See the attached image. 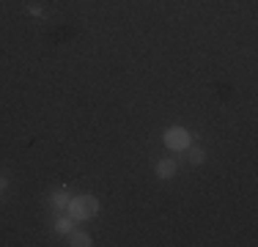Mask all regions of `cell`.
I'll list each match as a JSON object with an SVG mask.
<instances>
[{"instance_id":"obj_1","label":"cell","mask_w":258,"mask_h":247,"mask_svg":"<svg viewBox=\"0 0 258 247\" xmlns=\"http://www.w3.org/2000/svg\"><path fill=\"white\" fill-rule=\"evenodd\" d=\"M96 212H99V198L96 195H72L69 206H66V214H69L75 222L96 217Z\"/></svg>"},{"instance_id":"obj_2","label":"cell","mask_w":258,"mask_h":247,"mask_svg":"<svg viewBox=\"0 0 258 247\" xmlns=\"http://www.w3.org/2000/svg\"><path fill=\"white\" fill-rule=\"evenodd\" d=\"M162 140L170 151H187L189 148V132L184 127H168L162 135Z\"/></svg>"},{"instance_id":"obj_3","label":"cell","mask_w":258,"mask_h":247,"mask_svg":"<svg viewBox=\"0 0 258 247\" xmlns=\"http://www.w3.org/2000/svg\"><path fill=\"white\" fill-rule=\"evenodd\" d=\"M157 176L159 178H165V181H168V178H173V176H179V162H176V159H159L157 162Z\"/></svg>"},{"instance_id":"obj_4","label":"cell","mask_w":258,"mask_h":247,"mask_svg":"<svg viewBox=\"0 0 258 247\" xmlns=\"http://www.w3.org/2000/svg\"><path fill=\"white\" fill-rule=\"evenodd\" d=\"M66 244H72V247H91V244H94V239H91L85 231H75V228H72V231L66 233Z\"/></svg>"},{"instance_id":"obj_5","label":"cell","mask_w":258,"mask_h":247,"mask_svg":"<svg viewBox=\"0 0 258 247\" xmlns=\"http://www.w3.org/2000/svg\"><path fill=\"white\" fill-rule=\"evenodd\" d=\"M69 190H55V193L50 195V206L55 209V212H66V206H69Z\"/></svg>"},{"instance_id":"obj_6","label":"cell","mask_w":258,"mask_h":247,"mask_svg":"<svg viewBox=\"0 0 258 247\" xmlns=\"http://www.w3.org/2000/svg\"><path fill=\"white\" fill-rule=\"evenodd\" d=\"M52 228H55V233H63V236H66V233L75 228V220H72L66 212H58V217H55V225H52Z\"/></svg>"},{"instance_id":"obj_7","label":"cell","mask_w":258,"mask_h":247,"mask_svg":"<svg viewBox=\"0 0 258 247\" xmlns=\"http://www.w3.org/2000/svg\"><path fill=\"white\" fill-rule=\"evenodd\" d=\"M189 162H192V165H204L206 162V151H204V148H198V146L189 148Z\"/></svg>"},{"instance_id":"obj_8","label":"cell","mask_w":258,"mask_h":247,"mask_svg":"<svg viewBox=\"0 0 258 247\" xmlns=\"http://www.w3.org/2000/svg\"><path fill=\"white\" fill-rule=\"evenodd\" d=\"M6 187H9V181H6V178H0V193H3Z\"/></svg>"},{"instance_id":"obj_9","label":"cell","mask_w":258,"mask_h":247,"mask_svg":"<svg viewBox=\"0 0 258 247\" xmlns=\"http://www.w3.org/2000/svg\"><path fill=\"white\" fill-rule=\"evenodd\" d=\"M0 201H3V193H0Z\"/></svg>"}]
</instances>
